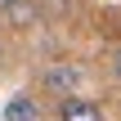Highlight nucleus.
<instances>
[{"mask_svg": "<svg viewBox=\"0 0 121 121\" xmlns=\"http://www.w3.org/2000/svg\"><path fill=\"white\" fill-rule=\"evenodd\" d=\"M0 18H4L9 27L27 31V27H36L40 9H36V0H0Z\"/></svg>", "mask_w": 121, "mask_h": 121, "instance_id": "1", "label": "nucleus"}, {"mask_svg": "<svg viewBox=\"0 0 121 121\" xmlns=\"http://www.w3.org/2000/svg\"><path fill=\"white\" fill-rule=\"evenodd\" d=\"M58 121H103V112L94 99L72 94V99H58Z\"/></svg>", "mask_w": 121, "mask_h": 121, "instance_id": "2", "label": "nucleus"}, {"mask_svg": "<svg viewBox=\"0 0 121 121\" xmlns=\"http://www.w3.org/2000/svg\"><path fill=\"white\" fill-rule=\"evenodd\" d=\"M0 121H40V103H36L31 94H13V99L4 103Z\"/></svg>", "mask_w": 121, "mask_h": 121, "instance_id": "3", "label": "nucleus"}, {"mask_svg": "<svg viewBox=\"0 0 121 121\" xmlns=\"http://www.w3.org/2000/svg\"><path fill=\"white\" fill-rule=\"evenodd\" d=\"M76 81H81V72H76V67H49V72H45V90L63 94V99H72Z\"/></svg>", "mask_w": 121, "mask_h": 121, "instance_id": "4", "label": "nucleus"}, {"mask_svg": "<svg viewBox=\"0 0 121 121\" xmlns=\"http://www.w3.org/2000/svg\"><path fill=\"white\" fill-rule=\"evenodd\" d=\"M112 76H117V81H121V45H117V49H112Z\"/></svg>", "mask_w": 121, "mask_h": 121, "instance_id": "5", "label": "nucleus"}]
</instances>
